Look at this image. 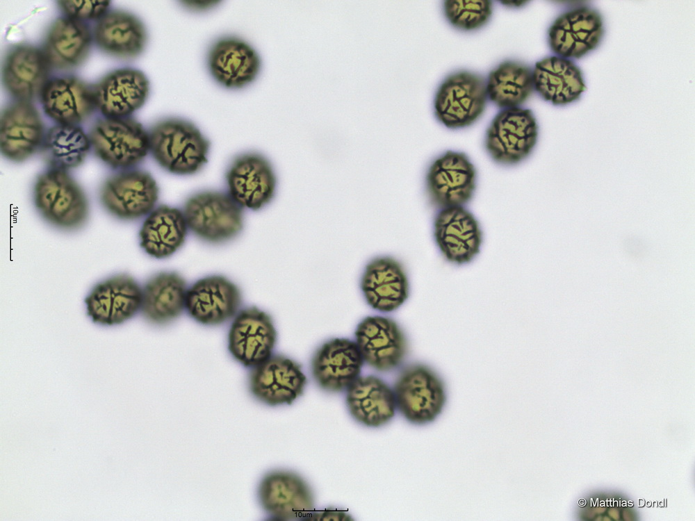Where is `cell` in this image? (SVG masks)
I'll use <instances>...</instances> for the list:
<instances>
[{
    "label": "cell",
    "mask_w": 695,
    "mask_h": 521,
    "mask_svg": "<svg viewBox=\"0 0 695 521\" xmlns=\"http://www.w3.org/2000/svg\"><path fill=\"white\" fill-rule=\"evenodd\" d=\"M149 152L165 170L177 175H191L207 163L208 140L191 122L168 117L155 123L149 131Z\"/></svg>",
    "instance_id": "obj_1"
},
{
    "label": "cell",
    "mask_w": 695,
    "mask_h": 521,
    "mask_svg": "<svg viewBox=\"0 0 695 521\" xmlns=\"http://www.w3.org/2000/svg\"><path fill=\"white\" fill-rule=\"evenodd\" d=\"M33 201L43 219L63 230L78 229L88 217L85 193L68 171L49 168L40 174L33 187Z\"/></svg>",
    "instance_id": "obj_2"
},
{
    "label": "cell",
    "mask_w": 695,
    "mask_h": 521,
    "mask_svg": "<svg viewBox=\"0 0 695 521\" xmlns=\"http://www.w3.org/2000/svg\"><path fill=\"white\" fill-rule=\"evenodd\" d=\"M393 390L396 408L414 424L424 425L435 421L447 402L443 380L434 369L423 363L404 367Z\"/></svg>",
    "instance_id": "obj_3"
},
{
    "label": "cell",
    "mask_w": 695,
    "mask_h": 521,
    "mask_svg": "<svg viewBox=\"0 0 695 521\" xmlns=\"http://www.w3.org/2000/svg\"><path fill=\"white\" fill-rule=\"evenodd\" d=\"M95 155L114 169H129L149 152V132L130 117L99 119L88 134Z\"/></svg>",
    "instance_id": "obj_4"
},
{
    "label": "cell",
    "mask_w": 695,
    "mask_h": 521,
    "mask_svg": "<svg viewBox=\"0 0 695 521\" xmlns=\"http://www.w3.org/2000/svg\"><path fill=\"white\" fill-rule=\"evenodd\" d=\"M182 211L188 230L208 243L228 242L243 226V208L223 192H198L187 199Z\"/></svg>",
    "instance_id": "obj_5"
},
{
    "label": "cell",
    "mask_w": 695,
    "mask_h": 521,
    "mask_svg": "<svg viewBox=\"0 0 695 521\" xmlns=\"http://www.w3.org/2000/svg\"><path fill=\"white\" fill-rule=\"evenodd\" d=\"M487 94L480 75L459 71L448 75L437 89L434 101L436 118L448 129H459L474 124L483 114Z\"/></svg>",
    "instance_id": "obj_6"
},
{
    "label": "cell",
    "mask_w": 695,
    "mask_h": 521,
    "mask_svg": "<svg viewBox=\"0 0 695 521\" xmlns=\"http://www.w3.org/2000/svg\"><path fill=\"white\" fill-rule=\"evenodd\" d=\"M538 138V125L531 110L514 108L498 113L488 126L484 147L496 163L512 166L525 160Z\"/></svg>",
    "instance_id": "obj_7"
},
{
    "label": "cell",
    "mask_w": 695,
    "mask_h": 521,
    "mask_svg": "<svg viewBox=\"0 0 695 521\" xmlns=\"http://www.w3.org/2000/svg\"><path fill=\"white\" fill-rule=\"evenodd\" d=\"M477 171L468 156L448 150L435 158L425 178L427 196L437 209L465 206L475 194Z\"/></svg>",
    "instance_id": "obj_8"
},
{
    "label": "cell",
    "mask_w": 695,
    "mask_h": 521,
    "mask_svg": "<svg viewBox=\"0 0 695 521\" xmlns=\"http://www.w3.org/2000/svg\"><path fill=\"white\" fill-rule=\"evenodd\" d=\"M156 181L149 172L129 169L108 177L99 190L104 208L115 217L136 220L148 215L158 199Z\"/></svg>",
    "instance_id": "obj_9"
},
{
    "label": "cell",
    "mask_w": 695,
    "mask_h": 521,
    "mask_svg": "<svg viewBox=\"0 0 695 521\" xmlns=\"http://www.w3.org/2000/svg\"><path fill=\"white\" fill-rule=\"evenodd\" d=\"M277 340L272 317L256 306H249L240 309L232 320L227 336L228 350L242 365L252 368L272 354Z\"/></svg>",
    "instance_id": "obj_10"
},
{
    "label": "cell",
    "mask_w": 695,
    "mask_h": 521,
    "mask_svg": "<svg viewBox=\"0 0 695 521\" xmlns=\"http://www.w3.org/2000/svg\"><path fill=\"white\" fill-rule=\"evenodd\" d=\"M354 338L364 363L379 372H390L398 367L408 353V340L404 331L389 317H366L357 324Z\"/></svg>",
    "instance_id": "obj_11"
},
{
    "label": "cell",
    "mask_w": 695,
    "mask_h": 521,
    "mask_svg": "<svg viewBox=\"0 0 695 521\" xmlns=\"http://www.w3.org/2000/svg\"><path fill=\"white\" fill-rule=\"evenodd\" d=\"M433 236L443 257L457 265L473 260L483 240L479 222L465 206L439 210L433 220Z\"/></svg>",
    "instance_id": "obj_12"
},
{
    "label": "cell",
    "mask_w": 695,
    "mask_h": 521,
    "mask_svg": "<svg viewBox=\"0 0 695 521\" xmlns=\"http://www.w3.org/2000/svg\"><path fill=\"white\" fill-rule=\"evenodd\" d=\"M227 193L241 208L257 210L273 199L277 178L270 162L256 152L236 157L226 173Z\"/></svg>",
    "instance_id": "obj_13"
},
{
    "label": "cell",
    "mask_w": 695,
    "mask_h": 521,
    "mask_svg": "<svg viewBox=\"0 0 695 521\" xmlns=\"http://www.w3.org/2000/svg\"><path fill=\"white\" fill-rule=\"evenodd\" d=\"M306 382L302 366L282 354H272L251 368L248 376L251 394L271 406L292 404L303 394Z\"/></svg>",
    "instance_id": "obj_14"
},
{
    "label": "cell",
    "mask_w": 695,
    "mask_h": 521,
    "mask_svg": "<svg viewBox=\"0 0 695 521\" xmlns=\"http://www.w3.org/2000/svg\"><path fill=\"white\" fill-rule=\"evenodd\" d=\"M241 304L240 288L222 275L201 278L188 288L186 292L187 313L205 326H219L233 320Z\"/></svg>",
    "instance_id": "obj_15"
},
{
    "label": "cell",
    "mask_w": 695,
    "mask_h": 521,
    "mask_svg": "<svg viewBox=\"0 0 695 521\" xmlns=\"http://www.w3.org/2000/svg\"><path fill=\"white\" fill-rule=\"evenodd\" d=\"M263 509L275 520H291L306 516L314 508V496L307 482L287 470L267 473L258 488Z\"/></svg>",
    "instance_id": "obj_16"
},
{
    "label": "cell",
    "mask_w": 695,
    "mask_h": 521,
    "mask_svg": "<svg viewBox=\"0 0 695 521\" xmlns=\"http://www.w3.org/2000/svg\"><path fill=\"white\" fill-rule=\"evenodd\" d=\"M142 292L127 274H117L98 283L85 299L87 315L103 326L122 324L141 309Z\"/></svg>",
    "instance_id": "obj_17"
},
{
    "label": "cell",
    "mask_w": 695,
    "mask_h": 521,
    "mask_svg": "<svg viewBox=\"0 0 695 521\" xmlns=\"http://www.w3.org/2000/svg\"><path fill=\"white\" fill-rule=\"evenodd\" d=\"M45 133L37 108L30 101H16L1 113V153L10 161L24 162L41 149Z\"/></svg>",
    "instance_id": "obj_18"
},
{
    "label": "cell",
    "mask_w": 695,
    "mask_h": 521,
    "mask_svg": "<svg viewBox=\"0 0 695 521\" xmlns=\"http://www.w3.org/2000/svg\"><path fill=\"white\" fill-rule=\"evenodd\" d=\"M363 363L355 341L334 338L316 349L311 360V371L320 388L338 392L346 390L360 377Z\"/></svg>",
    "instance_id": "obj_19"
},
{
    "label": "cell",
    "mask_w": 695,
    "mask_h": 521,
    "mask_svg": "<svg viewBox=\"0 0 695 521\" xmlns=\"http://www.w3.org/2000/svg\"><path fill=\"white\" fill-rule=\"evenodd\" d=\"M603 35V23L595 10L579 8L559 16L548 31L551 50L564 58H580L597 47Z\"/></svg>",
    "instance_id": "obj_20"
},
{
    "label": "cell",
    "mask_w": 695,
    "mask_h": 521,
    "mask_svg": "<svg viewBox=\"0 0 695 521\" xmlns=\"http://www.w3.org/2000/svg\"><path fill=\"white\" fill-rule=\"evenodd\" d=\"M206 60L212 77L229 89H240L252 83L261 67L260 56L254 48L236 36L217 40L211 46Z\"/></svg>",
    "instance_id": "obj_21"
},
{
    "label": "cell",
    "mask_w": 695,
    "mask_h": 521,
    "mask_svg": "<svg viewBox=\"0 0 695 521\" xmlns=\"http://www.w3.org/2000/svg\"><path fill=\"white\" fill-rule=\"evenodd\" d=\"M92 90L96 108L104 117L124 118L144 105L149 82L142 71L126 67L108 73Z\"/></svg>",
    "instance_id": "obj_22"
},
{
    "label": "cell",
    "mask_w": 695,
    "mask_h": 521,
    "mask_svg": "<svg viewBox=\"0 0 695 521\" xmlns=\"http://www.w3.org/2000/svg\"><path fill=\"white\" fill-rule=\"evenodd\" d=\"M360 288L368 306L382 313L396 311L409 296L406 270L398 260L389 256L375 257L366 265Z\"/></svg>",
    "instance_id": "obj_23"
},
{
    "label": "cell",
    "mask_w": 695,
    "mask_h": 521,
    "mask_svg": "<svg viewBox=\"0 0 695 521\" xmlns=\"http://www.w3.org/2000/svg\"><path fill=\"white\" fill-rule=\"evenodd\" d=\"M40 97L44 113L58 124L79 125L97 109L92 86L75 76L49 79Z\"/></svg>",
    "instance_id": "obj_24"
},
{
    "label": "cell",
    "mask_w": 695,
    "mask_h": 521,
    "mask_svg": "<svg viewBox=\"0 0 695 521\" xmlns=\"http://www.w3.org/2000/svg\"><path fill=\"white\" fill-rule=\"evenodd\" d=\"M51 68L42 49L28 44L15 46L3 62L4 87L17 101H30L40 97Z\"/></svg>",
    "instance_id": "obj_25"
},
{
    "label": "cell",
    "mask_w": 695,
    "mask_h": 521,
    "mask_svg": "<svg viewBox=\"0 0 695 521\" xmlns=\"http://www.w3.org/2000/svg\"><path fill=\"white\" fill-rule=\"evenodd\" d=\"M93 40L104 52L120 58H134L144 51L147 33L136 15L122 10L108 11L93 30Z\"/></svg>",
    "instance_id": "obj_26"
},
{
    "label": "cell",
    "mask_w": 695,
    "mask_h": 521,
    "mask_svg": "<svg viewBox=\"0 0 695 521\" xmlns=\"http://www.w3.org/2000/svg\"><path fill=\"white\" fill-rule=\"evenodd\" d=\"M188 287L184 278L173 271L158 272L142 288L141 313L147 322L165 325L186 310Z\"/></svg>",
    "instance_id": "obj_27"
},
{
    "label": "cell",
    "mask_w": 695,
    "mask_h": 521,
    "mask_svg": "<svg viewBox=\"0 0 695 521\" xmlns=\"http://www.w3.org/2000/svg\"><path fill=\"white\" fill-rule=\"evenodd\" d=\"M92 40L90 28L84 22L59 17L50 26L42 51L51 67L70 69L85 61Z\"/></svg>",
    "instance_id": "obj_28"
},
{
    "label": "cell",
    "mask_w": 695,
    "mask_h": 521,
    "mask_svg": "<svg viewBox=\"0 0 695 521\" xmlns=\"http://www.w3.org/2000/svg\"><path fill=\"white\" fill-rule=\"evenodd\" d=\"M346 404L359 423L378 427L394 415L396 404L393 390L374 375L358 377L346 390Z\"/></svg>",
    "instance_id": "obj_29"
},
{
    "label": "cell",
    "mask_w": 695,
    "mask_h": 521,
    "mask_svg": "<svg viewBox=\"0 0 695 521\" xmlns=\"http://www.w3.org/2000/svg\"><path fill=\"white\" fill-rule=\"evenodd\" d=\"M532 75L534 90L555 105H566L577 100L586 89L580 68L559 56L538 61Z\"/></svg>",
    "instance_id": "obj_30"
},
{
    "label": "cell",
    "mask_w": 695,
    "mask_h": 521,
    "mask_svg": "<svg viewBox=\"0 0 695 521\" xmlns=\"http://www.w3.org/2000/svg\"><path fill=\"white\" fill-rule=\"evenodd\" d=\"M188 228L180 209L161 205L145 220L140 232V245L150 256L166 258L184 244Z\"/></svg>",
    "instance_id": "obj_31"
},
{
    "label": "cell",
    "mask_w": 695,
    "mask_h": 521,
    "mask_svg": "<svg viewBox=\"0 0 695 521\" xmlns=\"http://www.w3.org/2000/svg\"><path fill=\"white\" fill-rule=\"evenodd\" d=\"M488 99L500 108H519L534 91L532 69L514 60L500 63L486 81Z\"/></svg>",
    "instance_id": "obj_32"
},
{
    "label": "cell",
    "mask_w": 695,
    "mask_h": 521,
    "mask_svg": "<svg viewBox=\"0 0 695 521\" xmlns=\"http://www.w3.org/2000/svg\"><path fill=\"white\" fill-rule=\"evenodd\" d=\"M90 148L88 135L79 125L58 124L46 132L41 151L49 168L68 171L84 162Z\"/></svg>",
    "instance_id": "obj_33"
},
{
    "label": "cell",
    "mask_w": 695,
    "mask_h": 521,
    "mask_svg": "<svg viewBox=\"0 0 695 521\" xmlns=\"http://www.w3.org/2000/svg\"><path fill=\"white\" fill-rule=\"evenodd\" d=\"M489 0H447L443 9L448 22L455 28L465 31L477 30L484 26L492 15Z\"/></svg>",
    "instance_id": "obj_34"
},
{
    "label": "cell",
    "mask_w": 695,
    "mask_h": 521,
    "mask_svg": "<svg viewBox=\"0 0 695 521\" xmlns=\"http://www.w3.org/2000/svg\"><path fill=\"white\" fill-rule=\"evenodd\" d=\"M58 7L65 17L76 20H99L107 12L110 1H58Z\"/></svg>",
    "instance_id": "obj_35"
},
{
    "label": "cell",
    "mask_w": 695,
    "mask_h": 521,
    "mask_svg": "<svg viewBox=\"0 0 695 521\" xmlns=\"http://www.w3.org/2000/svg\"><path fill=\"white\" fill-rule=\"evenodd\" d=\"M306 517V520H352L349 518L347 514L341 511L337 510H325L320 512H316L314 513H309Z\"/></svg>",
    "instance_id": "obj_36"
},
{
    "label": "cell",
    "mask_w": 695,
    "mask_h": 521,
    "mask_svg": "<svg viewBox=\"0 0 695 521\" xmlns=\"http://www.w3.org/2000/svg\"><path fill=\"white\" fill-rule=\"evenodd\" d=\"M183 2L186 3V6H187L188 8H189L190 9H194V10H205L206 8H209L211 7H213L215 6L214 4L215 3H218L219 1H183Z\"/></svg>",
    "instance_id": "obj_37"
},
{
    "label": "cell",
    "mask_w": 695,
    "mask_h": 521,
    "mask_svg": "<svg viewBox=\"0 0 695 521\" xmlns=\"http://www.w3.org/2000/svg\"><path fill=\"white\" fill-rule=\"evenodd\" d=\"M501 3L502 4H504V6H508V7H520V6L525 5V3H528V1H501Z\"/></svg>",
    "instance_id": "obj_38"
}]
</instances>
